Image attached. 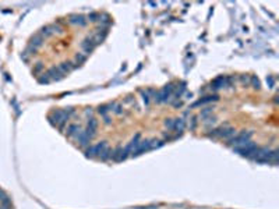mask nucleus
I'll return each instance as SVG.
<instances>
[{"label": "nucleus", "instance_id": "nucleus-1", "mask_svg": "<svg viewBox=\"0 0 279 209\" xmlns=\"http://www.w3.org/2000/svg\"><path fill=\"white\" fill-rule=\"evenodd\" d=\"M212 133H209L208 135L212 137V138H222V139H230L232 137L236 134V130H234L233 127H230V126L225 124V126H221V127L218 128H214V130H211Z\"/></svg>", "mask_w": 279, "mask_h": 209}, {"label": "nucleus", "instance_id": "nucleus-2", "mask_svg": "<svg viewBox=\"0 0 279 209\" xmlns=\"http://www.w3.org/2000/svg\"><path fill=\"white\" fill-rule=\"evenodd\" d=\"M251 137H253L251 131H242L239 134H234L230 139H228V145L233 146V148L242 146L244 144H247L249 141H251Z\"/></svg>", "mask_w": 279, "mask_h": 209}, {"label": "nucleus", "instance_id": "nucleus-3", "mask_svg": "<svg viewBox=\"0 0 279 209\" xmlns=\"http://www.w3.org/2000/svg\"><path fill=\"white\" fill-rule=\"evenodd\" d=\"M233 149H234V151H236L239 155L244 156V158H251V159H253V156L255 155V152H257L258 146L255 145V144L253 142V141H249V142L244 144V145L237 146V148H233Z\"/></svg>", "mask_w": 279, "mask_h": 209}, {"label": "nucleus", "instance_id": "nucleus-4", "mask_svg": "<svg viewBox=\"0 0 279 209\" xmlns=\"http://www.w3.org/2000/svg\"><path fill=\"white\" fill-rule=\"evenodd\" d=\"M127 156H128V153H127V151H126V148H121V146H119V148L113 149L112 158H110V159L119 162V161H124Z\"/></svg>", "mask_w": 279, "mask_h": 209}, {"label": "nucleus", "instance_id": "nucleus-5", "mask_svg": "<svg viewBox=\"0 0 279 209\" xmlns=\"http://www.w3.org/2000/svg\"><path fill=\"white\" fill-rule=\"evenodd\" d=\"M74 138H76L77 142H78L81 146H84V148H85V146H88L89 142H91V138L87 135V133H85V131H80V133L77 134Z\"/></svg>", "mask_w": 279, "mask_h": 209}, {"label": "nucleus", "instance_id": "nucleus-6", "mask_svg": "<svg viewBox=\"0 0 279 209\" xmlns=\"http://www.w3.org/2000/svg\"><path fill=\"white\" fill-rule=\"evenodd\" d=\"M230 79L229 77H219V78H216L215 81H214L212 84V88L214 89H221L223 88V87H228L229 84H230Z\"/></svg>", "mask_w": 279, "mask_h": 209}, {"label": "nucleus", "instance_id": "nucleus-7", "mask_svg": "<svg viewBox=\"0 0 279 209\" xmlns=\"http://www.w3.org/2000/svg\"><path fill=\"white\" fill-rule=\"evenodd\" d=\"M186 128V120L184 118H176L175 120V123H173V130L176 134H182L183 130Z\"/></svg>", "mask_w": 279, "mask_h": 209}, {"label": "nucleus", "instance_id": "nucleus-8", "mask_svg": "<svg viewBox=\"0 0 279 209\" xmlns=\"http://www.w3.org/2000/svg\"><path fill=\"white\" fill-rule=\"evenodd\" d=\"M67 135H70V137H76L77 134L81 131V128H80V126L77 124V123H73V124H69L67 126Z\"/></svg>", "mask_w": 279, "mask_h": 209}, {"label": "nucleus", "instance_id": "nucleus-9", "mask_svg": "<svg viewBox=\"0 0 279 209\" xmlns=\"http://www.w3.org/2000/svg\"><path fill=\"white\" fill-rule=\"evenodd\" d=\"M173 123H175V120H172V118H169V120L165 121V126L167 127V130H170V131L173 130Z\"/></svg>", "mask_w": 279, "mask_h": 209}]
</instances>
